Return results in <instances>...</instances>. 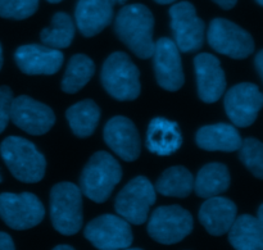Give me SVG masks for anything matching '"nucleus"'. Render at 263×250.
<instances>
[{"label":"nucleus","mask_w":263,"mask_h":250,"mask_svg":"<svg viewBox=\"0 0 263 250\" xmlns=\"http://www.w3.org/2000/svg\"><path fill=\"white\" fill-rule=\"evenodd\" d=\"M254 66H256L257 72H258L259 79L263 80V50H259L258 54H257V55H256Z\"/></svg>","instance_id":"obj_32"},{"label":"nucleus","mask_w":263,"mask_h":250,"mask_svg":"<svg viewBox=\"0 0 263 250\" xmlns=\"http://www.w3.org/2000/svg\"><path fill=\"white\" fill-rule=\"evenodd\" d=\"M40 0H0V17L8 20H26L37 10Z\"/></svg>","instance_id":"obj_29"},{"label":"nucleus","mask_w":263,"mask_h":250,"mask_svg":"<svg viewBox=\"0 0 263 250\" xmlns=\"http://www.w3.org/2000/svg\"><path fill=\"white\" fill-rule=\"evenodd\" d=\"M171 30L177 49L182 53L199 50L204 43V22L197 15L194 5L181 2L170 9Z\"/></svg>","instance_id":"obj_10"},{"label":"nucleus","mask_w":263,"mask_h":250,"mask_svg":"<svg viewBox=\"0 0 263 250\" xmlns=\"http://www.w3.org/2000/svg\"><path fill=\"white\" fill-rule=\"evenodd\" d=\"M156 3H158V4H171V3L176 2V0H154Z\"/></svg>","instance_id":"obj_35"},{"label":"nucleus","mask_w":263,"mask_h":250,"mask_svg":"<svg viewBox=\"0 0 263 250\" xmlns=\"http://www.w3.org/2000/svg\"><path fill=\"white\" fill-rule=\"evenodd\" d=\"M229 233L231 245L238 250L263 249V222L251 215L235 218Z\"/></svg>","instance_id":"obj_22"},{"label":"nucleus","mask_w":263,"mask_h":250,"mask_svg":"<svg viewBox=\"0 0 263 250\" xmlns=\"http://www.w3.org/2000/svg\"><path fill=\"white\" fill-rule=\"evenodd\" d=\"M182 145V136L176 122L166 118H153L146 132V148L151 153L161 157L176 153Z\"/></svg>","instance_id":"obj_20"},{"label":"nucleus","mask_w":263,"mask_h":250,"mask_svg":"<svg viewBox=\"0 0 263 250\" xmlns=\"http://www.w3.org/2000/svg\"><path fill=\"white\" fill-rule=\"evenodd\" d=\"M63 54L59 49L46 45H22L15 50L14 61L26 74H54L63 64Z\"/></svg>","instance_id":"obj_16"},{"label":"nucleus","mask_w":263,"mask_h":250,"mask_svg":"<svg viewBox=\"0 0 263 250\" xmlns=\"http://www.w3.org/2000/svg\"><path fill=\"white\" fill-rule=\"evenodd\" d=\"M13 91L8 86H0V133L4 132L10 121V108L13 102Z\"/></svg>","instance_id":"obj_30"},{"label":"nucleus","mask_w":263,"mask_h":250,"mask_svg":"<svg viewBox=\"0 0 263 250\" xmlns=\"http://www.w3.org/2000/svg\"><path fill=\"white\" fill-rule=\"evenodd\" d=\"M256 2L258 3V5H261V7L263 5V0H256Z\"/></svg>","instance_id":"obj_39"},{"label":"nucleus","mask_w":263,"mask_h":250,"mask_svg":"<svg viewBox=\"0 0 263 250\" xmlns=\"http://www.w3.org/2000/svg\"><path fill=\"white\" fill-rule=\"evenodd\" d=\"M55 250H73V246L71 245H58L54 248Z\"/></svg>","instance_id":"obj_34"},{"label":"nucleus","mask_w":263,"mask_h":250,"mask_svg":"<svg viewBox=\"0 0 263 250\" xmlns=\"http://www.w3.org/2000/svg\"><path fill=\"white\" fill-rule=\"evenodd\" d=\"M102 85L116 100H135L141 91L140 72L127 54L116 51L103 64Z\"/></svg>","instance_id":"obj_4"},{"label":"nucleus","mask_w":263,"mask_h":250,"mask_svg":"<svg viewBox=\"0 0 263 250\" xmlns=\"http://www.w3.org/2000/svg\"><path fill=\"white\" fill-rule=\"evenodd\" d=\"M192 215L180 205H164L152 213L148 222V234L157 243L176 244L193 231Z\"/></svg>","instance_id":"obj_8"},{"label":"nucleus","mask_w":263,"mask_h":250,"mask_svg":"<svg viewBox=\"0 0 263 250\" xmlns=\"http://www.w3.org/2000/svg\"><path fill=\"white\" fill-rule=\"evenodd\" d=\"M230 172L222 163H208L200 168L194 180V191L199 198H212L222 194L230 186Z\"/></svg>","instance_id":"obj_23"},{"label":"nucleus","mask_w":263,"mask_h":250,"mask_svg":"<svg viewBox=\"0 0 263 250\" xmlns=\"http://www.w3.org/2000/svg\"><path fill=\"white\" fill-rule=\"evenodd\" d=\"M223 104L226 114L236 127H248L257 120L263 105V95L257 85L243 82L226 92Z\"/></svg>","instance_id":"obj_12"},{"label":"nucleus","mask_w":263,"mask_h":250,"mask_svg":"<svg viewBox=\"0 0 263 250\" xmlns=\"http://www.w3.org/2000/svg\"><path fill=\"white\" fill-rule=\"evenodd\" d=\"M239 158L257 179H263V145L261 141L254 138L241 141Z\"/></svg>","instance_id":"obj_28"},{"label":"nucleus","mask_w":263,"mask_h":250,"mask_svg":"<svg viewBox=\"0 0 263 250\" xmlns=\"http://www.w3.org/2000/svg\"><path fill=\"white\" fill-rule=\"evenodd\" d=\"M3 67V48H2V44H0V69Z\"/></svg>","instance_id":"obj_37"},{"label":"nucleus","mask_w":263,"mask_h":250,"mask_svg":"<svg viewBox=\"0 0 263 250\" xmlns=\"http://www.w3.org/2000/svg\"><path fill=\"white\" fill-rule=\"evenodd\" d=\"M122 179L120 163L107 151H98L82 169L80 177V190L95 203L107 202L116 185Z\"/></svg>","instance_id":"obj_3"},{"label":"nucleus","mask_w":263,"mask_h":250,"mask_svg":"<svg viewBox=\"0 0 263 250\" xmlns=\"http://www.w3.org/2000/svg\"><path fill=\"white\" fill-rule=\"evenodd\" d=\"M74 20L80 32L85 37L98 35L112 22V0H79L74 10Z\"/></svg>","instance_id":"obj_18"},{"label":"nucleus","mask_w":263,"mask_h":250,"mask_svg":"<svg viewBox=\"0 0 263 250\" xmlns=\"http://www.w3.org/2000/svg\"><path fill=\"white\" fill-rule=\"evenodd\" d=\"M49 3H59V2H62V0H48Z\"/></svg>","instance_id":"obj_38"},{"label":"nucleus","mask_w":263,"mask_h":250,"mask_svg":"<svg viewBox=\"0 0 263 250\" xmlns=\"http://www.w3.org/2000/svg\"><path fill=\"white\" fill-rule=\"evenodd\" d=\"M76 27L67 13L59 12L53 15L50 27L44 28L40 32V40L44 45L54 49L68 48L74 37Z\"/></svg>","instance_id":"obj_27"},{"label":"nucleus","mask_w":263,"mask_h":250,"mask_svg":"<svg viewBox=\"0 0 263 250\" xmlns=\"http://www.w3.org/2000/svg\"><path fill=\"white\" fill-rule=\"evenodd\" d=\"M10 121L30 135H44L55 123V114L44 103L27 95L14 98L10 108Z\"/></svg>","instance_id":"obj_13"},{"label":"nucleus","mask_w":263,"mask_h":250,"mask_svg":"<svg viewBox=\"0 0 263 250\" xmlns=\"http://www.w3.org/2000/svg\"><path fill=\"white\" fill-rule=\"evenodd\" d=\"M156 199V189L152 182L146 177L138 176L118 193L115 209L128 223L143 225Z\"/></svg>","instance_id":"obj_6"},{"label":"nucleus","mask_w":263,"mask_h":250,"mask_svg":"<svg viewBox=\"0 0 263 250\" xmlns=\"http://www.w3.org/2000/svg\"><path fill=\"white\" fill-rule=\"evenodd\" d=\"M14 243L10 235L0 231V250H14Z\"/></svg>","instance_id":"obj_31"},{"label":"nucleus","mask_w":263,"mask_h":250,"mask_svg":"<svg viewBox=\"0 0 263 250\" xmlns=\"http://www.w3.org/2000/svg\"><path fill=\"white\" fill-rule=\"evenodd\" d=\"M0 182H2V176H0Z\"/></svg>","instance_id":"obj_41"},{"label":"nucleus","mask_w":263,"mask_h":250,"mask_svg":"<svg viewBox=\"0 0 263 250\" xmlns=\"http://www.w3.org/2000/svg\"><path fill=\"white\" fill-rule=\"evenodd\" d=\"M156 191L164 197L186 198L194 189V177L192 172L181 166L166 169L156 182Z\"/></svg>","instance_id":"obj_25"},{"label":"nucleus","mask_w":263,"mask_h":250,"mask_svg":"<svg viewBox=\"0 0 263 250\" xmlns=\"http://www.w3.org/2000/svg\"><path fill=\"white\" fill-rule=\"evenodd\" d=\"M198 95L204 103H216L226 90L225 72L215 55L202 53L194 59Z\"/></svg>","instance_id":"obj_17"},{"label":"nucleus","mask_w":263,"mask_h":250,"mask_svg":"<svg viewBox=\"0 0 263 250\" xmlns=\"http://www.w3.org/2000/svg\"><path fill=\"white\" fill-rule=\"evenodd\" d=\"M207 39L217 53L233 59H246L254 51L251 33L225 18H215L211 22Z\"/></svg>","instance_id":"obj_9"},{"label":"nucleus","mask_w":263,"mask_h":250,"mask_svg":"<svg viewBox=\"0 0 263 250\" xmlns=\"http://www.w3.org/2000/svg\"><path fill=\"white\" fill-rule=\"evenodd\" d=\"M154 17L143 4H130L118 12L115 21L117 37L140 59L153 55Z\"/></svg>","instance_id":"obj_1"},{"label":"nucleus","mask_w":263,"mask_h":250,"mask_svg":"<svg viewBox=\"0 0 263 250\" xmlns=\"http://www.w3.org/2000/svg\"><path fill=\"white\" fill-rule=\"evenodd\" d=\"M84 235L100 250L128 249L133 244L130 223L121 216L103 215L87 223Z\"/></svg>","instance_id":"obj_11"},{"label":"nucleus","mask_w":263,"mask_h":250,"mask_svg":"<svg viewBox=\"0 0 263 250\" xmlns=\"http://www.w3.org/2000/svg\"><path fill=\"white\" fill-rule=\"evenodd\" d=\"M95 73V64L85 54H76L72 56L67 66L66 73L62 80V90L67 94H76Z\"/></svg>","instance_id":"obj_26"},{"label":"nucleus","mask_w":263,"mask_h":250,"mask_svg":"<svg viewBox=\"0 0 263 250\" xmlns=\"http://www.w3.org/2000/svg\"><path fill=\"white\" fill-rule=\"evenodd\" d=\"M66 117L74 135L82 139L89 138L99 123L100 108L94 100H82L67 109Z\"/></svg>","instance_id":"obj_24"},{"label":"nucleus","mask_w":263,"mask_h":250,"mask_svg":"<svg viewBox=\"0 0 263 250\" xmlns=\"http://www.w3.org/2000/svg\"><path fill=\"white\" fill-rule=\"evenodd\" d=\"M104 141L121 159L134 162L141 151L140 136L136 126L131 120L123 116L110 118L104 127Z\"/></svg>","instance_id":"obj_15"},{"label":"nucleus","mask_w":263,"mask_h":250,"mask_svg":"<svg viewBox=\"0 0 263 250\" xmlns=\"http://www.w3.org/2000/svg\"><path fill=\"white\" fill-rule=\"evenodd\" d=\"M213 2H215L217 5H220L222 9L229 10V9H233V8L235 7L238 0H213Z\"/></svg>","instance_id":"obj_33"},{"label":"nucleus","mask_w":263,"mask_h":250,"mask_svg":"<svg viewBox=\"0 0 263 250\" xmlns=\"http://www.w3.org/2000/svg\"><path fill=\"white\" fill-rule=\"evenodd\" d=\"M153 66L157 82L167 91H177L185 82L180 50L174 40L161 37L154 43Z\"/></svg>","instance_id":"obj_14"},{"label":"nucleus","mask_w":263,"mask_h":250,"mask_svg":"<svg viewBox=\"0 0 263 250\" xmlns=\"http://www.w3.org/2000/svg\"><path fill=\"white\" fill-rule=\"evenodd\" d=\"M112 2H115V3H123V2H126V0H112Z\"/></svg>","instance_id":"obj_40"},{"label":"nucleus","mask_w":263,"mask_h":250,"mask_svg":"<svg viewBox=\"0 0 263 250\" xmlns=\"http://www.w3.org/2000/svg\"><path fill=\"white\" fill-rule=\"evenodd\" d=\"M238 213L235 203L228 198H207L199 209V221L208 234L222 236L230 230Z\"/></svg>","instance_id":"obj_19"},{"label":"nucleus","mask_w":263,"mask_h":250,"mask_svg":"<svg viewBox=\"0 0 263 250\" xmlns=\"http://www.w3.org/2000/svg\"><path fill=\"white\" fill-rule=\"evenodd\" d=\"M0 156L10 174L21 182L35 184L45 175V157L35 144L20 136H9L0 144Z\"/></svg>","instance_id":"obj_2"},{"label":"nucleus","mask_w":263,"mask_h":250,"mask_svg":"<svg viewBox=\"0 0 263 250\" xmlns=\"http://www.w3.org/2000/svg\"><path fill=\"white\" fill-rule=\"evenodd\" d=\"M50 218L54 228L72 236L82 227V193L72 182H59L50 191Z\"/></svg>","instance_id":"obj_5"},{"label":"nucleus","mask_w":263,"mask_h":250,"mask_svg":"<svg viewBox=\"0 0 263 250\" xmlns=\"http://www.w3.org/2000/svg\"><path fill=\"white\" fill-rule=\"evenodd\" d=\"M45 216L41 200L32 193L0 194V218L8 227L17 231L37 226Z\"/></svg>","instance_id":"obj_7"},{"label":"nucleus","mask_w":263,"mask_h":250,"mask_svg":"<svg viewBox=\"0 0 263 250\" xmlns=\"http://www.w3.org/2000/svg\"><path fill=\"white\" fill-rule=\"evenodd\" d=\"M258 220L262 221V222H263V205H259V209H258Z\"/></svg>","instance_id":"obj_36"},{"label":"nucleus","mask_w":263,"mask_h":250,"mask_svg":"<svg viewBox=\"0 0 263 250\" xmlns=\"http://www.w3.org/2000/svg\"><path fill=\"white\" fill-rule=\"evenodd\" d=\"M195 141L203 150L230 153L239 150L243 139L233 125L216 123L200 127L195 135Z\"/></svg>","instance_id":"obj_21"}]
</instances>
